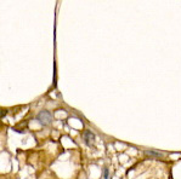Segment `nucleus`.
<instances>
[{
  "mask_svg": "<svg viewBox=\"0 0 181 179\" xmlns=\"http://www.w3.org/2000/svg\"><path fill=\"white\" fill-rule=\"evenodd\" d=\"M82 137H83V140L86 147H89V148H93V147H94L96 137H95V134H94L90 130H85L83 132V136H82Z\"/></svg>",
  "mask_w": 181,
  "mask_h": 179,
  "instance_id": "nucleus-2",
  "label": "nucleus"
},
{
  "mask_svg": "<svg viewBox=\"0 0 181 179\" xmlns=\"http://www.w3.org/2000/svg\"><path fill=\"white\" fill-rule=\"evenodd\" d=\"M6 114H7V110H6V109H1V108H0V119H2Z\"/></svg>",
  "mask_w": 181,
  "mask_h": 179,
  "instance_id": "nucleus-5",
  "label": "nucleus"
},
{
  "mask_svg": "<svg viewBox=\"0 0 181 179\" xmlns=\"http://www.w3.org/2000/svg\"><path fill=\"white\" fill-rule=\"evenodd\" d=\"M38 122L42 125V126H50L52 124V120H54V116L52 114L49 110H40L37 114V117Z\"/></svg>",
  "mask_w": 181,
  "mask_h": 179,
  "instance_id": "nucleus-1",
  "label": "nucleus"
},
{
  "mask_svg": "<svg viewBox=\"0 0 181 179\" xmlns=\"http://www.w3.org/2000/svg\"><path fill=\"white\" fill-rule=\"evenodd\" d=\"M145 154H146V155H153L154 157H162V156H163V154H161V152H158V151H153V150H146Z\"/></svg>",
  "mask_w": 181,
  "mask_h": 179,
  "instance_id": "nucleus-3",
  "label": "nucleus"
},
{
  "mask_svg": "<svg viewBox=\"0 0 181 179\" xmlns=\"http://www.w3.org/2000/svg\"><path fill=\"white\" fill-rule=\"evenodd\" d=\"M103 179H110V169L108 167H103Z\"/></svg>",
  "mask_w": 181,
  "mask_h": 179,
  "instance_id": "nucleus-4",
  "label": "nucleus"
}]
</instances>
